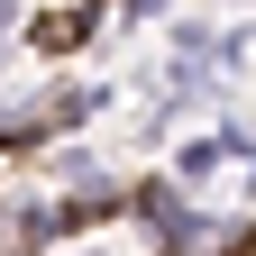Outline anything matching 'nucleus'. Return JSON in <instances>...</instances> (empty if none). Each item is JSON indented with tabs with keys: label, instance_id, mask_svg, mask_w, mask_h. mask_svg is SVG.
Returning <instances> with one entry per match:
<instances>
[{
	"label": "nucleus",
	"instance_id": "1",
	"mask_svg": "<svg viewBox=\"0 0 256 256\" xmlns=\"http://www.w3.org/2000/svg\"><path fill=\"white\" fill-rule=\"evenodd\" d=\"M82 28H92L82 10H46V18H37V55H74V46H82Z\"/></svg>",
	"mask_w": 256,
	"mask_h": 256
}]
</instances>
